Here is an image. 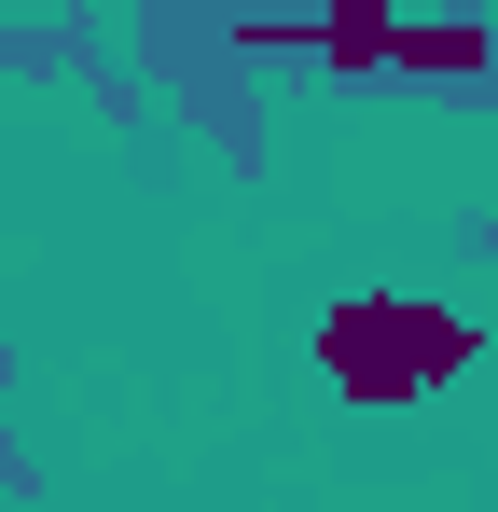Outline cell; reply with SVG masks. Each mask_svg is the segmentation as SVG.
<instances>
[{
	"label": "cell",
	"instance_id": "6da1fadb",
	"mask_svg": "<svg viewBox=\"0 0 498 512\" xmlns=\"http://www.w3.org/2000/svg\"><path fill=\"white\" fill-rule=\"evenodd\" d=\"M319 360H332V388H360V402H429L471 360V319L429 305V291H346L319 319Z\"/></svg>",
	"mask_w": 498,
	"mask_h": 512
}]
</instances>
